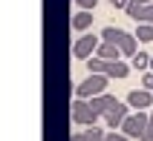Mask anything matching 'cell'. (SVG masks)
Listing matches in <instances>:
<instances>
[{
  "mask_svg": "<svg viewBox=\"0 0 153 141\" xmlns=\"http://www.w3.org/2000/svg\"><path fill=\"white\" fill-rule=\"evenodd\" d=\"M107 83H110V78L107 75H87V81H81L75 86V98H95V95H104L107 92Z\"/></svg>",
  "mask_w": 153,
  "mask_h": 141,
  "instance_id": "cell-1",
  "label": "cell"
},
{
  "mask_svg": "<svg viewBox=\"0 0 153 141\" xmlns=\"http://www.w3.org/2000/svg\"><path fill=\"white\" fill-rule=\"evenodd\" d=\"M98 118H101V115L90 107L87 98H75V101H72V121H75L78 127H95Z\"/></svg>",
  "mask_w": 153,
  "mask_h": 141,
  "instance_id": "cell-2",
  "label": "cell"
},
{
  "mask_svg": "<svg viewBox=\"0 0 153 141\" xmlns=\"http://www.w3.org/2000/svg\"><path fill=\"white\" fill-rule=\"evenodd\" d=\"M147 124H150V115H147V112H130V115L124 118V124H121V133L127 135V138H142Z\"/></svg>",
  "mask_w": 153,
  "mask_h": 141,
  "instance_id": "cell-3",
  "label": "cell"
},
{
  "mask_svg": "<svg viewBox=\"0 0 153 141\" xmlns=\"http://www.w3.org/2000/svg\"><path fill=\"white\" fill-rule=\"evenodd\" d=\"M98 46H101V38H95V35H81L75 43H72V55L81 61H90L98 52Z\"/></svg>",
  "mask_w": 153,
  "mask_h": 141,
  "instance_id": "cell-4",
  "label": "cell"
},
{
  "mask_svg": "<svg viewBox=\"0 0 153 141\" xmlns=\"http://www.w3.org/2000/svg\"><path fill=\"white\" fill-rule=\"evenodd\" d=\"M127 104L136 112H147L153 107V92L150 89H133V92H127Z\"/></svg>",
  "mask_w": 153,
  "mask_h": 141,
  "instance_id": "cell-5",
  "label": "cell"
},
{
  "mask_svg": "<svg viewBox=\"0 0 153 141\" xmlns=\"http://www.w3.org/2000/svg\"><path fill=\"white\" fill-rule=\"evenodd\" d=\"M127 115H130V104H121V101H119V104L104 115V121H107L110 130H121V124H124V118H127Z\"/></svg>",
  "mask_w": 153,
  "mask_h": 141,
  "instance_id": "cell-6",
  "label": "cell"
},
{
  "mask_svg": "<svg viewBox=\"0 0 153 141\" xmlns=\"http://www.w3.org/2000/svg\"><path fill=\"white\" fill-rule=\"evenodd\" d=\"M116 104H119V98H116V95H107V92H104V95H95V98H90V107H93L101 118L107 115V112H110Z\"/></svg>",
  "mask_w": 153,
  "mask_h": 141,
  "instance_id": "cell-7",
  "label": "cell"
},
{
  "mask_svg": "<svg viewBox=\"0 0 153 141\" xmlns=\"http://www.w3.org/2000/svg\"><path fill=\"white\" fill-rule=\"evenodd\" d=\"M93 20H95L93 12L81 9V12H75V15H72V29H75V32H87V29L93 26Z\"/></svg>",
  "mask_w": 153,
  "mask_h": 141,
  "instance_id": "cell-8",
  "label": "cell"
},
{
  "mask_svg": "<svg viewBox=\"0 0 153 141\" xmlns=\"http://www.w3.org/2000/svg\"><path fill=\"white\" fill-rule=\"evenodd\" d=\"M124 38H127V32L119 29V26H104V29H101V41L104 43H116V46H119Z\"/></svg>",
  "mask_w": 153,
  "mask_h": 141,
  "instance_id": "cell-9",
  "label": "cell"
},
{
  "mask_svg": "<svg viewBox=\"0 0 153 141\" xmlns=\"http://www.w3.org/2000/svg\"><path fill=\"white\" fill-rule=\"evenodd\" d=\"M130 69H133V66H130L127 61H110V66H107V78H110V81H113V78H127Z\"/></svg>",
  "mask_w": 153,
  "mask_h": 141,
  "instance_id": "cell-10",
  "label": "cell"
},
{
  "mask_svg": "<svg viewBox=\"0 0 153 141\" xmlns=\"http://www.w3.org/2000/svg\"><path fill=\"white\" fill-rule=\"evenodd\" d=\"M119 49H121V58H133V55L139 52V38L127 32V38H124V41L119 43Z\"/></svg>",
  "mask_w": 153,
  "mask_h": 141,
  "instance_id": "cell-11",
  "label": "cell"
},
{
  "mask_svg": "<svg viewBox=\"0 0 153 141\" xmlns=\"http://www.w3.org/2000/svg\"><path fill=\"white\" fill-rule=\"evenodd\" d=\"M95 55L104 58V61H121V49L116 46V43H104V41H101V46H98Z\"/></svg>",
  "mask_w": 153,
  "mask_h": 141,
  "instance_id": "cell-12",
  "label": "cell"
},
{
  "mask_svg": "<svg viewBox=\"0 0 153 141\" xmlns=\"http://www.w3.org/2000/svg\"><path fill=\"white\" fill-rule=\"evenodd\" d=\"M150 58H153V55H147V52H142V49H139L136 55L130 58V66L136 69V72H147V69H150Z\"/></svg>",
  "mask_w": 153,
  "mask_h": 141,
  "instance_id": "cell-13",
  "label": "cell"
},
{
  "mask_svg": "<svg viewBox=\"0 0 153 141\" xmlns=\"http://www.w3.org/2000/svg\"><path fill=\"white\" fill-rule=\"evenodd\" d=\"M107 66H110V61L98 58V55H93V58L87 61V69H90V75H107Z\"/></svg>",
  "mask_w": 153,
  "mask_h": 141,
  "instance_id": "cell-14",
  "label": "cell"
},
{
  "mask_svg": "<svg viewBox=\"0 0 153 141\" xmlns=\"http://www.w3.org/2000/svg\"><path fill=\"white\" fill-rule=\"evenodd\" d=\"M133 35H136L142 43H150V41H153V23H139Z\"/></svg>",
  "mask_w": 153,
  "mask_h": 141,
  "instance_id": "cell-15",
  "label": "cell"
},
{
  "mask_svg": "<svg viewBox=\"0 0 153 141\" xmlns=\"http://www.w3.org/2000/svg\"><path fill=\"white\" fill-rule=\"evenodd\" d=\"M124 12H127V17H133L136 23H142V12H145V6H142L139 0H130V3H127V9H124Z\"/></svg>",
  "mask_w": 153,
  "mask_h": 141,
  "instance_id": "cell-16",
  "label": "cell"
},
{
  "mask_svg": "<svg viewBox=\"0 0 153 141\" xmlns=\"http://www.w3.org/2000/svg\"><path fill=\"white\" fill-rule=\"evenodd\" d=\"M84 135H87V141H104V135H107V133H104L101 127H87Z\"/></svg>",
  "mask_w": 153,
  "mask_h": 141,
  "instance_id": "cell-17",
  "label": "cell"
},
{
  "mask_svg": "<svg viewBox=\"0 0 153 141\" xmlns=\"http://www.w3.org/2000/svg\"><path fill=\"white\" fill-rule=\"evenodd\" d=\"M142 89H150L153 92V72H150V69L142 75Z\"/></svg>",
  "mask_w": 153,
  "mask_h": 141,
  "instance_id": "cell-18",
  "label": "cell"
},
{
  "mask_svg": "<svg viewBox=\"0 0 153 141\" xmlns=\"http://www.w3.org/2000/svg\"><path fill=\"white\" fill-rule=\"evenodd\" d=\"M75 6H78V9H87V12H93V9L98 6V0H75Z\"/></svg>",
  "mask_w": 153,
  "mask_h": 141,
  "instance_id": "cell-19",
  "label": "cell"
},
{
  "mask_svg": "<svg viewBox=\"0 0 153 141\" xmlns=\"http://www.w3.org/2000/svg\"><path fill=\"white\" fill-rule=\"evenodd\" d=\"M104 141H133V138H127L124 133H116V130H113V133H107V138H104Z\"/></svg>",
  "mask_w": 153,
  "mask_h": 141,
  "instance_id": "cell-20",
  "label": "cell"
},
{
  "mask_svg": "<svg viewBox=\"0 0 153 141\" xmlns=\"http://www.w3.org/2000/svg\"><path fill=\"white\" fill-rule=\"evenodd\" d=\"M142 23H153V3L145 6V12H142Z\"/></svg>",
  "mask_w": 153,
  "mask_h": 141,
  "instance_id": "cell-21",
  "label": "cell"
},
{
  "mask_svg": "<svg viewBox=\"0 0 153 141\" xmlns=\"http://www.w3.org/2000/svg\"><path fill=\"white\" fill-rule=\"evenodd\" d=\"M139 141H153V124H147V130L142 133V138Z\"/></svg>",
  "mask_w": 153,
  "mask_h": 141,
  "instance_id": "cell-22",
  "label": "cell"
},
{
  "mask_svg": "<svg viewBox=\"0 0 153 141\" xmlns=\"http://www.w3.org/2000/svg\"><path fill=\"white\" fill-rule=\"evenodd\" d=\"M127 3H130V0H110L113 9H127Z\"/></svg>",
  "mask_w": 153,
  "mask_h": 141,
  "instance_id": "cell-23",
  "label": "cell"
},
{
  "mask_svg": "<svg viewBox=\"0 0 153 141\" xmlns=\"http://www.w3.org/2000/svg\"><path fill=\"white\" fill-rule=\"evenodd\" d=\"M69 141H87V135L84 133H72V138H69Z\"/></svg>",
  "mask_w": 153,
  "mask_h": 141,
  "instance_id": "cell-24",
  "label": "cell"
},
{
  "mask_svg": "<svg viewBox=\"0 0 153 141\" xmlns=\"http://www.w3.org/2000/svg\"><path fill=\"white\" fill-rule=\"evenodd\" d=\"M139 3H142V6H150V3H153V0H139Z\"/></svg>",
  "mask_w": 153,
  "mask_h": 141,
  "instance_id": "cell-25",
  "label": "cell"
},
{
  "mask_svg": "<svg viewBox=\"0 0 153 141\" xmlns=\"http://www.w3.org/2000/svg\"><path fill=\"white\" fill-rule=\"evenodd\" d=\"M147 115H150V124H153V107H150V109H147Z\"/></svg>",
  "mask_w": 153,
  "mask_h": 141,
  "instance_id": "cell-26",
  "label": "cell"
},
{
  "mask_svg": "<svg viewBox=\"0 0 153 141\" xmlns=\"http://www.w3.org/2000/svg\"><path fill=\"white\" fill-rule=\"evenodd\" d=\"M150 72H153V58H150Z\"/></svg>",
  "mask_w": 153,
  "mask_h": 141,
  "instance_id": "cell-27",
  "label": "cell"
},
{
  "mask_svg": "<svg viewBox=\"0 0 153 141\" xmlns=\"http://www.w3.org/2000/svg\"><path fill=\"white\" fill-rule=\"evenodd\" d=\"M104 138H107V135H104Z\"/></svg>",
  "mask_w": 153,
  "mask_h": 141,
  "instance_id": "cell-28",
  "label": "cell"
}]
</instances>
